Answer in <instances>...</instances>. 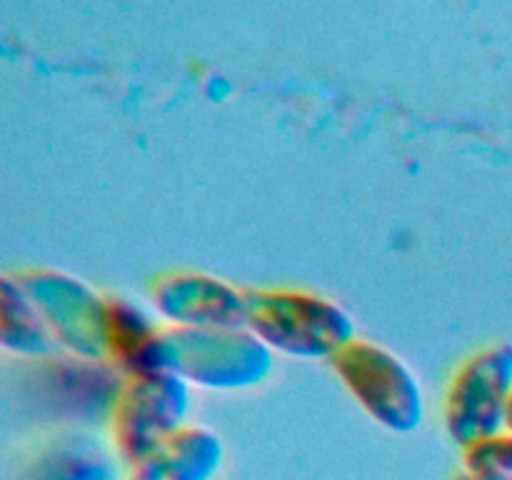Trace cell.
<instances>
[{
	"mask_svg": "<svg viewBox=\"0 0 512 480\" xmlns=\"http://www.w3.org/2000/svg\"><path fill=\"white\" fill-rule=\"evenodd\" d=\"M125 375L110 360L55 353L20 360L15 400L20 410L60 430H93L113 418Z\"/></svg>",
	"mask_w": 512,
	"mask_h": 480,
	"instance_id": "obj_1",
	"label": "cell"
},
{
	"mask_svg": "<svg viewBox=\"0 0 512 480\" xmlns=\"http://www.w3.org/2000/svg\"><path fill=\"white\" fill-rule=\"evenodd\" d=\"M248 330L273 353L300 360H333L358 340L353 315L308 290H248Z\"/></svg>",
	"mask_w": 512,
	"mask_h": 480,
	"instance_id": "obj_2",
	"label": "cell"
},
{
	"mask_svg": "<svg viewBox=\"0 0 512 480\" xmlns=\"http://www.w3.org/2000/svg\"><path fill=\"white\" fill-rule=\"evenodd\" d=\"M330 363L350 395L375 423L393 433H413L423 425V385L400 355L358 338Z\"/></svg>",
	"mask_w": 512,
	"mask_h": 480,
	"instance_id": "obj_3",
	"label": "cell"
},
{
	"mask_svg": "<svg viewBox=\"0 0 512 480\" xmlns=\"http://www.w3.org/2000/svg\"><path fill=\"white\" fill-rule=\"evenodd\" d=\"M193 405V388L175 373L133 375L110 418V438L125 468H135L175 433L185 428Z\"/></svg>",
	"mask_w": 512,
	"mask_h": 480,
	"instance_id": "obj_4",
	"label": "cell"
},
{
	"mask_svg": "<svg viewBox=\"0 0 512 480\" xmlns=\"http://www.w3.org/2000/svg\"><path fill=\"white\" fill-rule=\"evenodd\" d=\"M173 373L190 388L248 390L265 383L275 368V353L248 328L183 330L170 328Z\"/></svg>",
	"mask_w": 512,
	"mask_h": 480,
	"instance_id": "obj_5",
	"label": "cell"
},
{
	"mask_svg": "<svg viewBox=\"0 0 512 480\" xmlns=\"http://www.w3.org/2000/svg\"><path fill=\"white\" fill-rule=\"evenodd\" d=\"M15 280L38 308L60 353L108 360V298L58 270H23Z\"/></svg>",
	"mask_w": 512,
	"mask_h": 480,
	"instance_id": "obj_6",
	"label": "cell"
},
{
	"mask_svg": "<svg viewBox=\"0 0 512 480\" xmlns=\"http://www.w3.org/2000/svg\"><path fill=\"white\" fill-rule=\"evenodd\" d=\"M512 398V343L475 353L445 395V428L460 448L505 433Z\"/></svg>",
	"mask_w": 512,
	"mask_h": 480,
	"instance_id": "obj_7",
	"label": "cell"
},
{
	"mask_svg": "<svg viewBox=\"0 0 512 480\" xmlns=\"http://www.w3.org/2000/svg\"><path fill=\"white\" fill-rule=\"evenodd\" d=\"M158 318L183 330L248 328V290L208 273L175 270L160 275L150 288Z\"/></svg>",
	"mask_w": 512,
	"mask_h": 480,
	"instance_id": "obj_8",
	"label": "cell"
},
{
	"mask_svg": "<svg viewBox=\"0 0 512 480\" xmlns=\"http://www.w3.org/2000/svg\"><path fill=\"white\" fill-rule=\"evenodd\" d=\"M108 360L125 375L173 373L175 353L170 328L155 315L123 298H108Z\"/></svg>",
	"mask_w": 512,
	"mask_h": 480,
	"instance_id": "obj_9",
	"label": "cell"
},
{
	"mask_svg": "<svg viewBox=\"0 0 512 480\" xmlns=\"http://www.w3.org/2000/svg\"><path fill=\"white\" fill-rule=\"evenodd\" d=\"M118 460L93 430H58L35 450L18 480H120Z\"/></svg>",
	"mask_w": 512,
	"mask_h": 480,
	"instance_id": "obj_10",
	"label": "cell"
},
{
	"mask_svg": "<svg viewBox=\"0 0 512 480\" xmlns=\"http://www.w3.org/2000/svg\"><path fill=\"white\" fill-rule=\"evenodd\" d=\"M223 440L208 428L185 425L153 455L130 468L128 480H213L223 468Z\"/></svg>",
	"mask_w": 512,
	"mask_h": 480,
	"instance_id": "obj_11",
	"label": "cell"
},
{
	"mask_svg": "<svg viewBox=\"0 0 512 480\" xmlns=\"http://www.w3.org/2000/svg\"><path fill=\"white\" fill-rule=\"evenodd\" d=\"M0 345L18 360H40L60 353L33 300L10 275L0 280Z\"/></svg>",
	"mask_w": 512,
	"mask_h": 480,
	"instance_id": "obj_12",
	"label": "cell"
},
{
	"mask_svg": "<svg viewBox=\"0 0 512 480\" xmlns=\"http://www.w3.org/2000/svg\"><path fill=\"white\" fill-rule=\"evenodd\" d=\"M465 473L480 480H512V433L475 443L463 450Z\"/></svg>",
	"mask_w": 512,
	"mask_h": 480,
	"instance_id": "obj_13",
	"label": "cell"
},
{
	"mask_svg": "<svg viewBox=\"0 0 512 480\" xmlns=\"http://www.w3.org/2000/svg\"><path fill=\"white\" fill-rule=\"evenodd\" d=\"M505 430L512 433V398H510V408H508V423H505Z\"/></svg>",
	"mask_w": 512,
	"mask_h": 480,
	"instance_id": "obj_14",
	"label": "cell"
},
{
	"mask_svg": "<svg viewBox=\"0 0 512 480\" xmlns=\"http://www.w3.org/2000/svg\"><path fill=\"white\" fill-rule=\"evenodd\" d=\"M453 480H480V478H473V475H470V473H465V470H463V473H460V475H455Z\"/></svg>",
	"mask_w": 512,
	"mask_h": 480,
	"instance_id": "obj_15",
	"label": "cell"
}]
</instances>
